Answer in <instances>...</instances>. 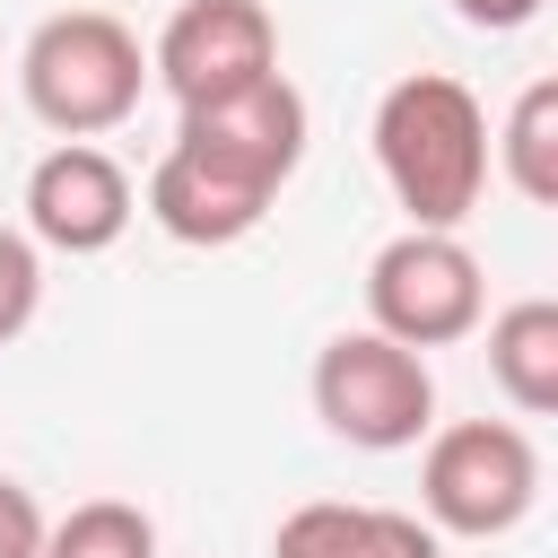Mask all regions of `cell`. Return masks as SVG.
<instances>
[{"mask_svg": "<svg viewBox=\"0 0 558 558\" xmlns=\"http://www.w3.org/2000/svg\"><path fill=\"white\" fill-rule=\"evenodd\" d=\"M375 166L410 227H462L488 192V113L462 78L410 70L375 105Z\"/></svg>", "mask_w": 558, "mask_h": 558, "instance_id": "cell-1", "label": "cell"}, {"mask_svg": "<svg viewBox=\"0 0 558 558\" xmlns=\"http://www.w3.org/2000/svg\"><path fill=\"white\" fill-rule=\"evenodd\" d=\"M17 96L44 131L61 140H96V131H122L148 96V52L140 35L113 17V9H61L26 35L17 52Z\"/></svg>", "mask_w": 558, "mask_h": 558, "instance_id": "cell-2", "label": "cell"}, {"mask_svg": "<svg viewBox=\"0 0 558 558\" xmlns=\"http://www.w3.org/2000/svg\"><path fill=\"white\" fill-rule=\"evenodd\" d=\"M541 506V445L514 418H453L418 453V514L436 541H497Z\"/></svg>", "mask_w": 558, "mask_h": 558, "instance_id": "cell-3", "label": "cell"}, {"mask_svg": "<svg viewBox=\"0 0 558 558\" xmlns=\"http://www.w3.org/2000/svg\"><path fill=\"white\" fill-rule=\"evenodd\" d=\"M314 418L357 453H401L436 427V375L418 349L366 331H331L314 349Z\"/></svg>", "mask_w": 558, "mask_h": 558, "instance_id": "cell-4", "label": "cell"}, {"mask_svg": "<svg viewBox=\"0 0 558 558\" xmlns=\"http://www.w3.org/2000/svg\"><path fill=\"white\" fill-rule=\"evenodd\" d=\"M488 314V279H480V253L453 235V227H401L375 262H366V323L401 349H453L471 340Z\"/></svg>", "mask_w": 558, "mask_h": 558, "instance_id": "cell-5", "label": "cell"}, {"mask_svg": "<svg viewBox=\"0 0 558 558\" xmlns=\"http://www.w3.org/2000/svg\"><path fill=\"white\" fill-rule=\"evenodd\" d=\"M305 140H314V113H305V96H296L288 70H262V78H244V87H227V96H201V105H183V122H174V148L209 157L218 174H235V183H253V192H270V201H279V183L305 166Z\"/></svg>", "mask_w": 558, "mask_h": 558, "instance_id": "cell-6", "label": "cell"}, {"mask_svg": "<svg viewBox=\"0 0 558 558\" xmlns=\"http://www.w3.org/2000/svg\"><path fill=\"white\" fill-rule=\"evenodd\" d=\"M262 70H279V26H270L262 0H183L148 44V78L174 105L227 96V87H244Z\"/></svg>", "mask_w": 558, "mask_h": 558, "instance_id": "cell-7", "label": "cell"}, {"mask_svg": "<svg viewBox=\"0 0 558 558\" xmlns=\"http://www.w3.org/2000/svg\"><path fill=\"white\" fill-rule=\"evenodd\" d=\"M131 218H140V192H131V174L96 140H61V148L35 157V174H26V235L44 253H70V262L113 253Z\"/></svg>", "mask_w": 558, "mask_h": 558, "instance_id": "cell-8", "label": "cell"}, {"mask_svg": "<svg viewBox=\"0 0 558 558\" xmlns=\"http://www.w3.org/2000/svg\"><path fill=\"white\" fill-rule=\"evenodd\" d=\"M148 218H157L174 244L218 253V244H244V235L270 218V192H253V183H235V174H218L209 157H192V148L166 140V157L148 166Z\"/></svg>", "mask_w": 558, "mask_h": 558, "instance_id": "cell-9", "label": "cell"}, {"mask_svg": "<svg viewBox=\"0 0 558 558\" xmlns=\"http://www.w3.org/2000/svg\"><path fill=\"white\" fill-rule=\"evenodd\" d=\"M270 558H445V541L427 532V514H401V506H349V497H314V506L279 514Z\"/></svg>", "mask_w": 558, "mask_h": 558, "instance_id": "cell-10", "label": "cell"}, {"mask_svg": "<svg viewBox=\"0 0 558 558\" xmlns=\"http://www.w3.org/2000/svg\"><path fill=\"white\" fill-rule=\"evenodd\" d=\"M488 323V384L523 410V418H549L558 410V305L549 296H514Z\"/></svg>", "mask_w": 558, "mask_h": 558, "instance_id": "cell-11", "label": "cell"}, {"mask_svg": "<svg viewBox=\"0 0 558 558\" xmlns=\"http://www.w3.org/2000/svg\"><path fill=\"white\" fill-rule=\"evenodd\" d=\"M488 157L506 166V183H514L532 209H549V201H558V78H532V87L506 105V122H497Z\"/></svg>", "mask_w": 558, "mask_h": 558, "instance_id": "cell-12", "label": "cell"}, {"mask_svg": "<svg viewBox=\"0 0 558 558\" xmlns=\"http://www.w3.org/2000/svg\"><path fill=\"white\" fill-rule=\"evenodd\" d=\"M44 558H157V523L131 497H78L61 523H44Z\"/></svg>", "mask_w": 558, "mask_h": 558, "instance_id": "cell-13", "label": "cell"}, {"mask_svg": "<svg viewBox=\"0 0 558 558\" xmlns=\"http://www.w3.org/2000/svg\"><path fill=\"white\" fill-rule=\"evenodd\" d=\"M35 305H44V244L0 227V349L35 323Z\"/></svg>", "mask_w": 558, "mask_h": 558, "instance_id": "cell-14", "label": "cell"}, {"mask_svg": "<svg viewBox=\"0 0 558 558\" xmlns=\"http://www.w3.org/2000/svg\"><path fill=\"white\" fill-rule=\"evenodd\" d=\"M0 558H44V506L17 480H0Z\"/></svg>", "mask_w": 558, "mask_h": 558, "instance_id": "cell-15", "label": "cell"}, {"mask_svg": "<svg viewBox=\"0 0 558 558\" xmlns=\"http://www.w3.org/2000/svg\"><path fill=\"white\" fill-rule=\"evenodd\" d=\"M453 17H462V26H480V35H514V26H532V17H541V0H453Z\"/></svg>", "mask_w": 558, "mask_h": 558, "instance_id": "cell-16", "label": "cell"}]
</instances>
